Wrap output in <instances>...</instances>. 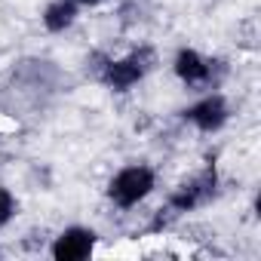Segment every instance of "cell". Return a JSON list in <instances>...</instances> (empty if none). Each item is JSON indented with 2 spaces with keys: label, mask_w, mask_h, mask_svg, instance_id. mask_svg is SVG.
<instances>
[{
  "label": "cell",
  "mask_w": 261,
  "mask_h": 261,
  "mask_svg": "<svg viewBox=\"0 0 261 261\" xmlns=\"http://www.w3.org/2000/svg\"><path fill=\"white\" fill-rule=\"evenodd\" d=\"M86 65H92V80L98 86H105L108 92L126 95L151 77V71L157 68V53H154V46L142 43V46L126 49L123 56L95 53Z\"/></svg>",
  "instance_id": "6da1fadb"
},
{
  "label": "cell",
  "mask_w": 261,
  "mask_h": 261,
  "mask_svg": "<svg viewBox=\"0 0 261 261\" xmlns=\"http://www.w3.org/2000/svg\"><path fill=\"white\" fill-rule=\"evenodd\" d=\"M172 74L188 92L197 95V92L221 89V83L227 77V62L218 56H206L194 46H178L172 56Z\"/></svg>",
  "instance_id": "7a4b0ae2"
},
{
  "label": "cell",
  "mask_w": 261,
  "mask_h": 261,
  "mask_svg": "<svg viewBox=\"0 0 261 261\" xmlns=\"http://www.w3.org/2000/svg\"><path fill=\"white\" fill-rule=\"evenodd\" d=\"M154 191H157V169L151 163H126L105 185L108 203L114 209H120V212L139 209Z\"/></svg>",
  "instance_id": "3957f363"
},
{
  "label": "cell",
  "mask_w": 261,
  "mask_h": 261,
  "mask_svg": "<svg viewBox=\"0 0 261 261\" xmlns=\"http://www.w3.org/2000/svg\"><path fill=\"white\" fill-rule=\"evenodd\" d=\"M221 194V175H218V166L215 163H206L203 169H197L194 175L181 178L169 197H166V215L178 218V215H188V212H200L206 206H212Z\"/></svg>",
  "instance_id": "277c9868"
},
{
  "label": "cell",
  "mask_w": 261,
  "mask_h": 261,
  "mask_svg": "<svg viewBox=\"0 0 261 261\" xmlns=\"http://www.w3.org/2000/svg\"><path fill=\"white\" fill-rule=\"evenodd\" d=\"M178 114H181V123H188L191 129H197V133L218 136L230 123L233 108H230V98L221 89H209V92H197V98L188 108H181Z\"/></svg>",
  "instance_id": "5b68a950"
},
{
  "label": "cell",
  "mask_w": 261,
  "mask_h": 261,
  "mask_svg": "<svg viewBox=\"0 0 261 261\" xmlns=\"http://www.w3.org/2000/svg\"><path fill=\"white\" fill-rule=\"evenodd\" d=\"M98 246V233L86 224H68L62 227L53 243H49V258L53 261H86L92 258Z\"/></svg>",
  "instance_id": "8992f818"
},
{
  "label": "cell",
  "mask_w": 261,
  "mask_h": 261,
  "mask_svg": "<svg viewBox=\"0 0 261 261\" xmlns=\"http://www.w3.org/2000/svg\"><path fill=\"white\" fill-rule=\"evenodd\" d=\"M80 13L83 10L74 4V0H49L43 7V13H40V25H43L46 34H65V31H71L77 25Z\"/></svg>",
  "instance_id": "52a82bcc"
},
{
  "label": "cell",
  "mask_w": 261,
  "mask_h": 261,
  "mask_svg": "<svg viewBox=\"0 0 261 261\" xmlns=\"http://www.w3.org/2000/svg\"><path fill=\"white\" fill-rule=\"evenodd\" d=\"M16 212H19V200H16V194H13L7 185H0V230L10 227V221L16 218Z\"/></svg>",
  "instance_id": "ba28073f"
},
{
  "label": "cell",
  "mask_w": 261,
  "mask_h": 261,
  "mask_svg": "<svg viewBox=\"0 0 261 261\" xmlns=\"http://www.w3.org/2000/svg\"><path fill=\"white\" fill-rule=\"evenodd\" d=\"M74 4H77L80 10H98V7H105V4H111V0H74Z\"/></svg>",
  "instance_id": "9c48e42d"
},
{
  "label": "cell",
  "mask_w": 261,
  "mask_h": 261,
  "mask_svg": "<svg viewBox=\"0 0 261 261\" xmlns=\"http://www.w3.org/2000/svg\"><path fill=\"white\" fill-rule=\"evenodd\" d=\"M0 255H4V249H0Z\"/></svg>",
  "instance_id": "30bf717a"
}]
</instances>
